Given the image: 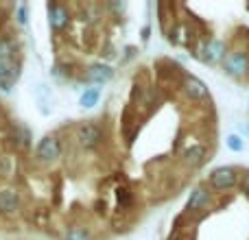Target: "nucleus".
Listing matches in <instances>:
<instances>
[{
    "label": "nucleus",
    "mask_w": 249,
    "mask_h": 240,
    "mask_svg": "<svg viewBox=\"0 0 249 240\" xmlns=\"http://www.w3.org/2000/svg\"><path fill=\"white\" fill-rule=\"evenodd\" d=\"M77 140L83 149H94L103 142V129L96 122H83L77 129Z\"/></svg>",
    "instance_id": "f257e3e1"
},
{
    "label": "nucleus",
    "mask_w": 249,
    "mask_h": 240,
    "mask_svg": "<svg viewBox=\"0 0 249 240\" xmlns=\"http://www.w3.org/2000/svg\"><path fill=\"white\" fill-rule=\"evenodd\" d=\"M35 155H37L39 162H55L61 155V144L55 136H46L39 140L37 149H35Z\"/></svg>",
    "instance_id": "f03ea898"
},
{
    "label": "nucleus",
    "mask_w": 249,
    "mask_h": 240,
    "mask_svg": "<svg viewBox=\"0 0 249 240\" xmlns=\"http://www.w3.org/2000/svg\"><path fill=\"white\" fill-rule=\"evenodd\" d=\"M20 77V68L18 64H13L11 59H0V90L11 92L13 83Z\"/></svg>",
    "instance_id": "7ed1b4c3"
},
{
    "label": "nucleus",
    "mask_w": 249,
    "mask_h": 240,
    "mask_svg": "<svg viewBox=\"0 0 249 240\" xmlns=\"http://www.w3.org/2000/svg\"><path fill=\"white\" fill-rule=\"evenodd\" d=\"M70 22V11L64 4H48V24L53 31H64Z\"/></svg>",
    "instance_id": "20e7f679"
},
{
    "label": "nucleus",
    "mask_w": 249,
    "mask_h": 240,
    "mask_svg": "<svg viewBox=\"0 0 249 240\" xmlns=\"http://www.w3.org/2000/svg\"><path fill=\"white\" fill-rule=\"evenodd\" d=\"M210 184L214 186L216 190H225V188H232L236 184V172L228 166H221L216 171H212L210 175Z\"/></svg>",
    "instance_id": "39448f33"
},
{
    "label": "nucleus",
    "mask_w": 249,
    "mask_h": 240,
    "mask_svg": "<svg viewBox=\"0 0 249 240\" xmlns=\"http://www.w3.org/2000/svg\"><path fill=\"white\" fill-rule=\"evenodd\" d=\"M112 77H114V70L109 68V66H105V64H94V66H90V68L86 70V81L88 83H96V86H103V83H107V81H112Z\"/></svg>",
    "instance_id": "423d86ee"
},
{
    "label": "nucleus",
    "mask_w": 249,
    "mask_h": 240,
    "mask_svg": "<svg viewBox=\"0 0 249 240\" xmlns=\"http://www.w3.org/2000/svg\"><path fill=\"white\" fill-rule=\"evenodd\" d=\"M18 207H20V197H18V192H13V190H2V192H0V214L11 216L18 212Z\"/></svg>",
    "instance_id": "0eeeda50"
},
{
    "label": "nucleus",
    "mask_w": 249,
    "mask_h": 240,
    "mask_svg": "<svg viewBox=\"0 0 249 240\" xmlns=\"http://www.w3.org/2000/svg\"><path fill=\"white\" fill-rule=\"evenodd\" d=\"M225 68L232 74H245L249 68V59L243 52H230V55L225 57Z\"/></svg>",
    "instance_id": "6e6552de"
},
{
    "label": "nucleus",
    "mask_w": 249,
    "mask_h": 240,
    "mask_svg": "<svg viewBox=\"0 0 249 240\" xmlns=\"http://www.w3.org/2000/svg\"><path fill=\"white\" fill-rule=\"evenodd\" d=\"M208 201H210V192H208L206 188H197V190H193V194H190L186 210H188V212H197V210H201V207H206Z\"/></svg>",
    "instance_id": "1a4fd4ad"
},
{
    "label": "nucleus",
    "mask_w": 249,
    "mask_h": 240,
    "mask_svg": "<svg viewBox=\"0 0 249 240\" xmlns=\"http://www.w3.org/2000/svg\"><path fill=\"white\" fill-rule=\"evenodd\" d=\"M184 90H186V94H188L190 99H206L208 96V87L203 86V81H199V79H195V77L186 79Z\"/></svg>",
    "instance_id": "9d476101"
},
{
    "label": "nucleus",
    "mask_w": 249,
    "mask_h": 240,
    "mask_svg": "<svg viewBox=\"0 0 249 240\" xmlns=\"http://www.w3.org/2000/svg\"><path fill=\"white\" fill-rule=\"evenodd\" d=\"M99 101H101V90H99V87H90V90H86L81 94L79 105H81V107H86V109H90V107H94V105H99Z\"/></svg>",
    "instance_id": "9b49d317"
},
{
    "label": "nucleus",
    "mask_w": 249,
    "mask_h": 240,
    "mask_svg": "<svg viewBox=\"0 0 249 240\" xmlns=\"http://www.w3.org/2000/svg\"><path fill=\"white\" fill-rule=\"evenodd\" d=\"M184 157H186V162H188L190 166H197V164H201V162H203V157H206V149L197 144V146H193V149L186 151Z\"/></svg>",
    "instance_id": "f8f14e48"
},
{
    "label": "nucleus",
    "mask_w": 249,
    "mask_h": 240,
    "mask_svg": "<svg viewBox=\"0 0 249 240\" xmlns=\"http://www.w3.org/2000/svg\"><path fill=\"white\" fill-rule=\"evenodd\" d=\"M13 52H16V42L9 37L0 39V59H11L13 61Z\"/></svg>",
    "instance_id": "ddd939ff"
},
{
    "label": "nucleus",
    "mask_w": 249,
    "mask_h": 240,
    "mask_svg": "<svg viewBox=\"0 0 249 240\" xmlns=\"http://www.w3.org/2000/svg\"><path fill=\"white\" fill-rule=\"evenodd\" d=\"M203 52H208L206 59H210V61L212 59H221V57H223V44L216 42V39H212V42L206 46V51H203Z\"/></svg>",
    "instance_id": "4468645a"
},
{
    "label": "nucleus",
    "mask_w": 249,
    "mask_h": 240,
    "mask_svg": "<svg viewBox=\"0 0 249 240\" xmlns=\"http://www.w3.org/2000/svg\"><path fill=\"white\" fill-rule=\"evenodd\" d=\"M66 240H92L90 234L86 229H79V227H72L66 232Z\"/></svg>",
    "instance_id": "2eb2a0df"
},
{
    "label": "nucleus",
    "mask_w": 249,
    "mask_h": 240,
    "mask_svg": "<svg viewBox=\"0 0 249 240\" xmlns=\"http://www.w3.org/2000/svg\"><path fill=\"white\" fill-rule=\"evenodd\" d=\"M228 149L232 151H243V140L238 136H230L228 137Z\"/></svg>",
    "instance_id": "dca6fc26"
},
{
    "label": "nucleus",
    "mask_w": 249,
    "mask_h": 240,
    "mask_svg": "<svg viewBox=\"0 0 249 240\" xmlns=\"http://www.w3.org/2000/svg\"><path fill=\"white\" fill-rule=\"evenodd\" d=\"M18 24H26V4H18Z\"/></svg>",
    "instance_id": "f3484780"
},
{
    "label": "nucleus",
    "mask_w": 249,
    "mask_h": 240,
    "mask_svg": "<svg viewBox=\"0 0 249 240\" xmlns=\"http://www.w3.org/2000/svg\"><path fill=\"white\" fill-rule=\"evenodd\" d=\"M118 201H121L123 206H127V203H129V194H127V190H118Z\"/></svg>",
    "instance_id": "a211bd4d"
},
{
    "label": "nucleus",
    "mask_w": 249,
    "mask_h": 240,
    "mask_svg": "<svg viewBox=\"0 0 249 240\" xmlns=\"http://www.w3.org/2000/svg\"><path fill=\"white\" fill-rule=\"evenodd\" d=\"M245 188H247V192H249V175L245 177Z\"/></svg>",
    "instance_id": "6ab92c4d"
}]
</instances>
